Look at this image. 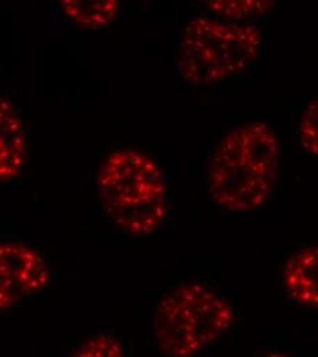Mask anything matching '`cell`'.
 Instances as JSON below:
<instances>
[{"instance_id":"cell-12","label":"cell","mask_w":318,"mask_h":357,"mask_svg":"<svg viewBox=\"0 0 318 357\" xmlns=\"http://www.w3.org/2000/svg\"><path fill=\"white\" fill-rule=\"evenodd\" d=\"M262 357H289L287 356V355H284V354H278V352H269V354H267V355H264Z\"/></svg>"},{"instance_id":"cell-10","label":"cell","mask_w":318,"mask_h":357,"mask_svg":"<svg viewBox=\"0 0 318 357\" xmlns=\"http://www.w3.org/2000/svg\"><path fill=\"white\" fill-rule=\"evenodd\" d=\"M318 106L317 99L308 103L302 112L298 124V139L301 146L309 154L317 157L318 153Z\"/></svg>"},{"instance_id":"cell-7","label":"cell","mask_w":318,"mask_h":357,"mask_svg":"<svg viewBox=\"0 0 318 357\" xmlns=\"http://www.w3.org/2000/svg\"><path fill=\"white\" fill-rule=\"evenodd\" d=\"M318 252L316 246H308L291 256L287 261L283 280L291 301L303 308H317Z\"/></svg>"},{"instance_id":"cell-9","label":"cell","mask_w":318,"mask_h":357,"mask_svg":"<svg viewBox=\"0 0 318 357\" xmlns=\"http://www.w3.org/2000/svg\"><path fill=\"white\" fill-rule=\"evenodd\" d=\"M272 6L273 1L268 0H216L206 1L202 11L232 22H253L254 18L265 14Z\"/></svg>"},{"instance_id":"cell-3","label":"cell","mask_w":318,"mask_h":357,"mask_svg":"<svg viewBox=\"0 0 318 357\" xmlns=\"http://www.w3.org/2000/svg\"><path fill=\"white\" fill-rule=\"evenodd\" d=\"M99 198L109 219L131 235L155 232L168 213L159 167L134 149L114 151L106 158L99 172Z\"/></svg>"},{"instance_id":"cell-8","label":"cell","mask_w":318,"mask_h":357,"mask_svg":"<svg viewBox=\"0 0 318 357\" xmlns=\"http://www.w3.org/2000/svg\"><path fill=\"white\" fill-rule=\"evenodd\" d=\"M61 4L66 17L86 29L106 26L120 11V1L116 0H63Z\"/></svg>"},{"instance_id":"cell-4","label":"cell","mask_w":318,"mask_h":357,"mask_svg":"<svg viewBox=\"0 0 318 357\" xmlns=\"http://www.w3.org/2000/svg\"><path fill=\"white\" fill-rule=\"evenodd\" d=\"M236 312L227 301L200 283H184L159 303L154 335L169 357H189L224 335Z\"/></svg>"},{"instance_id":"cell-6","label":"cell","mask_w":318,"mask_h":357,"mask_svg":"<svg viewBox=\"0 0 318 357\" xmlns=\"http://www.w3.org/2000/svg\"><path fill=\"white\" fill-rule=\"evenodd\" d=\"M26 161V132L15 106L0 95V181L17 178Z\"/></svg>"},{"instance_id":"cell-2","label":"cell","mask_w":318,"mask_h":357,"mask_svg":"<svg viewBox=\"0 0 318 357\" xmlns=\"http://www.w3.org/2000/svg\"><path fill=\"white\" fill-rule=\"evenodd\" d=\"M261 48L262 33L255 22H232L202 13L182 33L177 70L193 87L220 84L243 75Z\"/></svg>"},{"instance_id":"cell-1","label":"cell","mask_w":318,"mask_h":357,"mask_svg":"<svg viewBox=\"0 0 318 357\" xmlns=\"http://www.w3.org/2000/svg\"><path fill=\"white\" fill-rule=\"evenodd\" d=\"M278 143L265 123L241 126L217 144L207 172V185L218 206L253 212L264 206L280 175Z\"/></svg>"},{"instance_id":"cell-5","label":"cell","mask_w":318,"mask_h":357,"mask_svg":"<svg viewBox=\"0 0 318 357\" xmlns=\"http://www.w3.org/2000/svg\"><path fill=\"white\" fill-rule=\"evenodd\" d=\"M48 280L49 271L39 250L24 242H0V312L40 293Z\"/></svg>"},{"instance_id":"cell-11","label":"cell","mask_w":318,"mask_h":357,"mask_svg":"<svg viewBox=\"0 0 318 357\" xmlns=\"http://www.w3.org/2000/svg\"><path fill=\"white\" fill-rule=\"evenodd\" d=\"M72 357H125V352L120 341L106 333L91 338Z\"/></svg>"}]
</instances>
